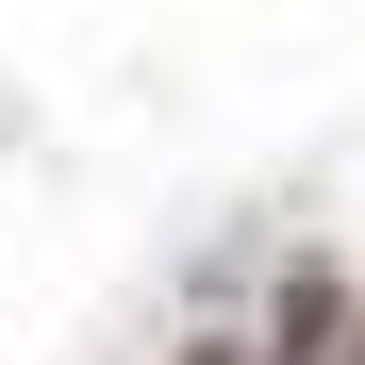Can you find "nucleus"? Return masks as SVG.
Instances as JSON below:
<instances>
[{"mask_svg": "<svg viewBox=\"0 0 365 365\" xmlns=\"http://www.w3.org/2000/svg\"><path fill=\"white\" fill-rule=\"evenodd\" d=\"M332 332H349V299H332V266H299V282H282V365H316Z\"/></svg>", "mask_w": 365, "mask_h": 365, "instance_id": "obj_1", "label": "nucleus"}, {"mask_svg": "<svg viewBox=\"0 0 365 365\" xmlns=\"http://www.w3.org/2000/svg\"><path fill=\"white\" fill-rule=\"evenodd\" d=\"M200 365H216V349H200Z\"/></svg>", "mask_w": 365, "mask_h": 365, "instance_id": "obj_2", "label": "nucleus"}]
</instances>
